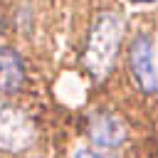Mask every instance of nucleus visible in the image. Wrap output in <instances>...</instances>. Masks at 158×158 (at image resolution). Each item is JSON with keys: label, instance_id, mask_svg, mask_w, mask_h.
<instances>
[{"label": "nucleus", "instance_id": "f257e3e1", "mask_svg": "<svg viewBox=\"0 0 158 158\" xmlns=\"http://www.w3.org/2000/svg\"><path fill=\"white\" fill-rule=\"evenodd\" d=\"M121 37H123V20L118 12L104 10L94 17L81 52V64L91 79L104 81L106 74L114 69V62L121 49Z\"/></svg>", "mask_w": 158, "mask_h": 158}, {"label": "nucleus", "instance_id": "f03ea898", "mask_svg": "<svg viewBox=\"0 0 158 158\" xmlns=\"http://www.w3.org/2000/svg\"><path fill=\"white\" fill-rule=\"evenodd\" d=\"M35 123L30 121V116H25L20 109L10 106V104H0V148L17 153L25 151L35 143Z\"/></svg>", "mask_w": 158, "mask_h": 158}, {"label": "nucleus", "instance_id": "7ed1b4c3", "mask_svg": "<svg viewBox=\"0 0 158 158\" xmlns=\"http://www.w3.org/2000/svg\"><path fill=\"white\" fill-rule=\"evenodd\" d=\"M128 67L143 94H158V72L153 67V42L148 35L133 37L128 47Z\"/></svg>", "mask_w": 158, "mask_h": 158}, {"label": "nucleus", "instance_id": "20e7f679", "mask_svg": "<svg viewBox=\"0 0 158 158\" xmlns=\"http://www.w3.org/2000/svg\"><path fill=\"white\" fill-rule=\"evenodd\" d=\"M86 133L91 138V143H96L99 148H116L126 141V123L116 116V114H94L89 116V126Z\"/></svg>", "mask_w": 158, "mask_h": 158}, {"label": "nucleus", "instance_id": "39448f33", "mask_svg": "<svg viewBox=\"0 0 158 158\" xmlns=\"http://www.w3.org/2000/svg\"><path fill=\"white\" fill-rule=\"evenodd\" d=\"M25 84V62L12 47H0V91L15 94Z\"/></svg>", "mask_w": 158, "mask_h": 158}, {"label": "nucleus", "instance_id": "423d86ee", "mask_svg": "<svg viewBox=\"0 0 158 158\" xmlns=\"http://www.w3.org/2000/svg\"><path fill=\"white\" fill-rule=\"evenodd\" d=\"M74 158H114V156H104V153H96L91 148H79L74 153Z\"/></svg>", "mask_w": 158, "mask_h": 158}]
</instances>
